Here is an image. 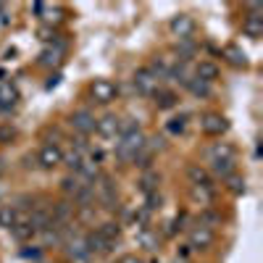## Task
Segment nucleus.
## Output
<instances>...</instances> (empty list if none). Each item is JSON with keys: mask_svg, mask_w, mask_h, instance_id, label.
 <instances>
[{"mask_svg": "<svg viewBox=\"0 0 263 263\" xmlns=\"http://www.w3.org/2000/svg\"><path fill=\"white\" fill-rule=\"evenodd\" d=\"M145 135L137 129V132H132V135H121L119 142H116V158L121 163H135V158L140 156V150L145 147Z\"/></svg>", "mask_w": 263, "mask_h": 263, "instance_id": "obj_1", "label": "nucleus"}, {"mask_svg": "<svg viewBox=\"0 0 263 263\" xmlns=\"http://www.w3.org/2000/svg\"><path fill=\"white\" fill-rule=\"evenodd\" d=\"M95 182H98V187L92 184V190H95V197L103 203V208H108V211L119 208V192H116V184L108 179V177H103V174H100Z\"/></svg>", "mask_w": 263, "mask_h": 263, "instance_id": "obj_2", "label": "nucleus"}, {"mask_svg": "<svg viewBox=\"0 0 263 263\" xmlns=\"http://www.w3.org/2000/svg\"><path fill=\"white\" fill-rule=\"evenodd\" d=\"M116 92H119V87L111 82V79H95L92 84H90V95H92V100L95 103H111L114 98H116Z\"/></svg>", "mask_w": 263, "mask_h": 263, "instance_id": "obj_3", "label": "nucleus"}, {"mask_svg": "<svg viewBox=\"0 0 263 263\" xmlns=\"http://www.w3.org/2000/svg\"><path fill=\"white\" fill-rule=\"evenodd\" d=\"M37 163L40 168H45V171H53L55 166L63 163V150L55 145V142H48L45 147L40 150V156H37Z\"/></svg>", "mask_w": 263, "mask_h": 263, "instance_id": "obj_4", "label": "nucleus"}, {"mask_svg": "<svg viewBox=\"0 0 263 263\" xmlns=\"http://www.w3.org/2000/svg\"><path fill=\"white\" fill-rule=\"evenodd\" d=\"M32 11L45 21V27H58L63 21V8L61 6H50V3H32Z\"/></svg>", "mask_w": 263, "mask_h": 263, "instance_id": "obj_5", "label": "nucleus"}, {"mask_svg": "<svg viewBox=\"0 0 263 263\" xmlns=\"http://www.w3.org/2000/svg\"><path fill=\"white\" fill-rule=\"evenodd\" d=\"M200 129H203V135H208V137H221L224 132L229 129V121L221 114H205L200 119Z\"/></svg>", "mask_w": 263, "mask_h": 263, "instance_id": "obj_6", "label": "nucleus"}, {"mask_svg": "<svg viewBox=\"0 0 263 263\" xmlns=\"http://www.w3.org/2000/svg\"><path fill=\"white\" fill-rule=\"evenodd\" d=\"M63 53H66V45H63L61 40H58V42H50V45L42 48V53H40L37 63H40V66H48V69H53V66H61Z\"/></svg>", "mask_w": 263, "mask_h": 263, "instance_id": "obj_7", "label": "nucleus"}, {"mask_svg": "<svg viewBox=\"0 0 263 263\" xmlns=\"http://www.w3.org/2000/svg\"><path fill=\"white\" fill-rule=\"evenodd\" d=\"M69 124H71L74 132H79V135H90V132H95L98 119L87 111V108H82V111H74V114L69 116Z\"/></svg>", "mask_w": 263, "mask_h": 263, "instance_id": "obj_8", "label": "nucleus"}, {"mask_svg": "<svg viewBox=\"0 0 263 263\" xmlns=\"http://www.w3.org/2000/svg\"><path fill=\"white\" fill-rule=\"evenodd\" d=\"M250 16L242 21V32L253 40H258L263 34V16H260V3H250Z\"/></svg>", "mask_w": 263, "mask_h": 263, "instance_id": "obj_9", "label": "nucleus"}, {"mask_svg": "<svg viewBox=\"0 0 263 263\" xmlns=\"http://www.w3.org/2000/svg\"><path fill=\"white\" fill-rule=\"evenodd\" d=\"M213 239H216V234L211 232V229H205V227H192L190 229V245L187 248H195V250H208L211 245H213Z\"/></svg>", "mask_w": 263, "mask_h": 263, "instance_id": "obj_10", "label": "nucleus"}, {"mask_svg": "<svg viewBox=\"0 0 263 263\" xmlns=\"http://www.w3.org/2000/svg\"><path fill=\"white\" fill-rule=\"evenodd\" d=\"M168 27H171L174 37H179V40H192V32H195V21H192V16H187V13L174 16Z\"/></svg>", "mask_w": 263, "mask_h": 263, "instance_id": "obj_11", "label": "nucleus"}, {"mask_svg": "<svg viewBox=\"0 0 263 263\" xmlns=\"http://www.w3.org/2000/svg\"><path fill=\"white\" fill-rule=\"evenodd\" d=\"M132 84H135V90L140 92V95H153L158 90V79L153 77L147 69H140L137 74H135V79H132Z\"/></svg>", "mask_w": 263, "mask_h": 263, "instance_id": "obj_12", "label": "nucleus"}, {"mask_svg": "<svg viewBox=\"0 0 263 263\" xmlns=\"http://www.w3.org/2000/svg\"><path fill=\"white\" fill-rule=\"evenodd\" d=\"M50 216H53V224L66 227V224L71 221V216H74V203H71V200L53 203V205H50Z\"/></svg>", "mask_w": 263, "mask_h": 263, "instance_id": "obj_13", "label": "nucleus"}, {"mask_svg": "<svg viewBox=\"0 0 263 263\" xmlns=\"http://www.w3.org/2000/svg\"><path fill=\"white\" fill-rule=\"evenodd\" d=\"M18 103V90L11 82H0V111H13Z\"/></svg>", "mask_w": 263, "mask_h": 263, "instance_id": "obj_14", "label": "nucleus"}, {"mask_svg": "<svg viewBox=\"0 0 263 263\" xmlns=\"http://www.w3.org/2000/svg\"><path fill=\"white\" fill-rule=\"evenodd\" d=\"M187 179H190V184H192V187H205V184H213L208 168H203L200 163H190V166H187Z\"/></svg>", "mask_w": 263, "mask_h": 263, "instance_id": "obj_15", "label": "nucleus"}, {"mask_svg": "<svg viewBox=\"0 0 263 263\" xmlns=\"http://www.w3.org/2000/svg\"><path fill=\"white\" fill-rule=\"evenodd\" d=\"M195 79H200L205 84H213L218 79V66L213 61H200L195 66Z\"/></svg>", "mask_w": 263, "mask_h": 263, "instance_id": "obj_16", "label": "nucleus"}, {"mask_svg": "<svg viewBox=\"0 0 263 263\" xmlns=\"http://www.w3.org/2000/svg\"><path fill=\"white\" fill-rule=\"evenodd\" d=\"M84 187H87V182L79 179L77 174H69V177H63V182H61V190H63V195L69 197V200H74V197H77Z\"/></svg>", "mask_w": 263, "mask_h": 263, "instance_id": "obj_17", "label": "nucleus"}, {"mask_svg": "<svg viewBox=\"0 0 263 263\" xmlns=\"http://www.w3.org/2000/svg\"><path fill=\"white\" fill-rule=\"evenodd\" d=\"M84 242H87V250H90V255H105V253H111V250H114V248L108 245L98 232H90V234L84 237Z\"/></svg>", "mask_w": 263, "mask_h": 263, "instance_id": "obj_18", "label": "nucleus"}, {"mask_svg": "<svg viewBox=\"0 0 263 263\" xmlns=\"http://www.w3.org/2000/svg\"><path fill=\"white\" fill-rule=\"evenodd\" d=\"M95 129H98V135H103V137H119V119L114 114H108V116L98 119Z\"/></svg>", "mask_w": 263, "mask_h": 263, "instance_id": "obj_19", "label": "nucleus"}, {"mask_svg": "<svg viewBox=\"0 0 263 263\" xmlns=\"http://www.w3.org/2000/svg\"><path fill=\"white\" fill-rule=\"evenodd\" d=\"M221 55L227 58V63L234 66V69H245V66H248V55H245V50H242V48H237V45H227V48L221 50Z\"/></svg>", "mask_w": 263, "mask_h": 263, "instance_id": "obj_20", "label": "nucleus"}, {"mask_svg": "<svg viewBox=\"0 0 263 263\" xmlns=\"http://www.w3.org/2000/svg\"><path fill=\"white\" fill-rule=\"evenodd\" d=\"M98 234L105 239L111 248H116V242L121 239V227L116 224V221H105V224H100V229H98Z\"/></svg>", "mask_w": 263, "mask_h": 263, "instance_id": "obj_21", "label": "nucleus"}, {"mask_svg": "<svg viewBox=\"0 0 263 263\" xmlns=\"http://www.w3.org/2000/svg\"><path fill=\"white\" fill-rule=\"evenodd\" d=\"M158 184H161V174L153 171V168H147V171L142 174V179H140V190H142L145 195H153V192H158Z\"/></svg>", "mask_w": 263, "mask_h": 263, "instance_id": "obj_22", "label": "nucleus"}, {"mask_svg": "<svg viewBox=\"0 0 263 263\" xmlns=\"http://www.w3.org/2000/svg\"><path fill=\"white\" fill-rule=\"evenodd\" d=\"M69 253L74 260H87L90 258V250H87V242H84V237H77L74 234V239H69Z\"/></svg>", "mask_w": 263, "mask_h": 263, "instance_id": "obj_23", "label": "nucleus"}, {"mask_svg": "<svg viewBox=\"0 0 263 263\" xmlns=\"http://www.w3.org/2000/svg\"><path fill=\"white\" fill-rule=\"evenodd\" d=\"M153 100H156V105L161 108V111H168V108H174V105L179 103V98L174 95L171 90H161V87H158L156 92H153Z\"/></svg>", "mask_w": 263, "mask_h": 263, "instance_id": "obj_24", "label": "nucleus"}, {"mask_svg": "<svg viewBox=\"0 0 263 263\" xmlns=\"http://www.w3.org/2000/svg\"><path fill=\"white\" fill-rule=\"evenodd\" d=\"M211 171L216 174V177H221V179L232 177V174H234V158H221V161H211Z\"/></svg>", "mask_w": 263, "mask_h": 263, "instance_id": "obj_25", "label": "nucleus"}, {"mask_svg": "<svg viewBox=\"0 0 263 263\" xmlns=\"http://www.w3.org/2000/svg\"><path fill=\"white\" fill-rule=\"evenodd\" d=\"M208 156H211V161H221V158H234V147H232L229 142H216V145H211Z\"/></svg>", "mask_w": 263, "mask_h": 263, "instance_id": "obj_26", "label": "nucleus"}, {"mask_svg": "<svg viewBox=\"0 0 263 263\" xmlns=\"http://www.w3.org/2000/svg\"><path fill=\"white\" fill-rule=\"evenodd\" d=\"M18 208L16 205H3L0 208V227H6V229H11L13 224H18Z\"/></svg>", "mask_w": 263, "mask_h": 263, "instance_id": "obj_27", "label": "nucleus"}, {"mask_svg": "<svg viewBox=\"0 0 263 263\" xmlns=\"http://www.w3.org/2000/svg\"><path fill=\"white\" fill-rule=\"evenodd\" d=\"M11 234H13V239H18V242H27V239H32L37 232H34V227L29 221H24V224H13Z\"/></svg>", "mask_w": 263, "mask_h": 263, "instance_id": "obj_28", "label": "nucleus"}, {"mask_svg": "<svg viewBox=\"0 0 263 263\" xmlns=\"http://www.w3.org/2000/svg\"><path fill=\"white\" fill-rule=\"evenodd\" d=\"M218 224H221V216L213 213V211H203L200 218H197V227H205V229H211V232H213Z\"/></svg>", "mask_w": 263, "mask_h": 263, "instance_id": "obj_29", "label": "nucleus"}, {"mask_svg": "<svg viewBox=\"0 0 263 263\" xmlns=\"http://www.w3.org/2000/svg\"><path fill=\"white\" fill-rule=\"evenodd\" d=\"M190 192H192V200L203 203V205L213 200V184H205V187H192Z\"/></svg>", "mask_w": 263, "mask_h": 263, "instance_id": "obj_30", "label": "nucleus"}, {"mask_svg": "<svg viewBox=\"0 0 263 263\" xmlns=\"http://www.w3.org/2000/svg\"><path fill=\"white\" fill-rule=\"evenodd\" d=\"M187 90H190L195 98H208V95H211V84H205V82H200V79H190V82H187Z\"/></svg>", "mask_w": 263, "mask_h": 263, "instance_id": "obj_31", "label": "nucleus"}, {"mask_svg": "<svg viewBox=\"0 0 263 263\" xmlns=\"http://www.w3.org/2000/svg\"><path fill=\"white\" fill-rule=\"evenodd\" d=\"M187 129V116H174L166 121V132L168 135H182V132Z\"/></svg>", "mask_w": 263, "mask_h": 263, "instance_id": "obj_32", "label": "nucleus"}, {"mask_svg": "<svg viewBox=\"0 0 263 263\" xmlns=\"http://www.w3.org/2000/svg\"><path fill=\"white\" fill-rule=\"evenodd\" d=\"M227 187H229L232 195H245V177L232 174V177H227Z\"/></svg>", "mask_w": 263, "mask_h": 263, "instance_id": "obj_33", "label": "nucleus"}, {"mask_svg": "<svg viewBox=\"0 0 263 263\" xmlns=\"http://www.w3.org/2000/svg\"><path fill=\"white\" fill-rule=\"evenodd\" d=\"M40 40H45L48 45H50V42H58V32L50 29V27H42V29H40Z\"/></svg>", "mask_w": 263, "mask_h": 263, "instance_id": "obj_34", "label": "nucleus"}, {"mask_svg": "<svg viewBox=\"0 0 263 263\" xmlns=\"http://www.w3.org/2000/svg\"><path fill=\"white\" fill-rule=\"evenodd\" d=\"M21 255H24V258H40V255H42V250H40V248H34V245H27L24 250H21Z\"/></svg>", "mask_w": 263, "mask_h": 263, "instance_id": "obj_35", "label": "nucleus"}, {"mask_svg": "<svg viewBox=\"0 0 263 263\" xmlns=\"http://www.w3.org/2000/svg\"><path fill=\"white\" fill-rule=\"evenodd\" d=\"M119 263H145V260L137 255H124V258H119Z\"/></svg>", "mask_w": 263, "mask_h": 263, "instance_id": "obj_36", "label": "nucleus"}, {"mask_svg": "<svg viewBox=\"0 0 263 263\" xmlns=\"http://www.w3.org/2000/svg\"><path fill=\"white\" fill-rule=\"evenodd\" d=\"M13 135H16L13 129H3V132H0V140H8V137H13Z\"/></svg>", "mask_w": 263, "mask_h": 263, "instance_id": "obj_37", "label": "nucleus"}, {"mask_svg": "<svg viewBox=\"0 0 263 263\" xmlns=\"http://www.w3.org/2000/svg\"><path fill=\"white\" fill-rule=\"evenodd\" d=\"M58 79H61V77H58V74H55V77H50V82H48V90H53V87H55V84H58Z\"/></svg>", "mask_w": 263, "mask_h": 263, "instance_id": "obj_38", "label": "nucleus"}, {"mask_svg": "<svg viewBox=\"0 0 263 263\" xmlns=\"http://www.w3.org/2000/svg\"><path fill=\"white\" fill-rule=\"evenodd\" d=\"M0 16H6V6L3 3H0Z\"/></svg>", "mask_w": 263, "mask_h": 263, "instance_id": "obj_39", "label": "nucleus"}]
</instances>
